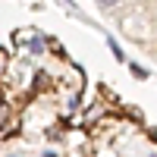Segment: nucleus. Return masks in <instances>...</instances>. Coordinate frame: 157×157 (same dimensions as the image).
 <instances>
[{
  "instance_id": "nucleus-1",
  "label": "nucleus",
  "mask_w": 157,
  "mask_h": 157,
  "mask_svg": "<svg viewBox=\"0 0 157 157\" xmlns=\"http://www.w3.org/2000/svg\"><path fill=\"white\" fill-rule=\"evenodd\" d=\"M101 3H104V6H110V3H116V0H101Z\"/></svg>"
}]
</instances>
